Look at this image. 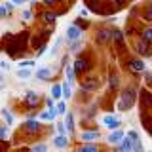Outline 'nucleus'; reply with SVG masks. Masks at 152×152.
<instances>
[{
    "label": "nucleus",
    "instance_id": "obj_1",
    "mask_svg": "<svg viewBox=\"0 0 152 152\" xmlns=\"http://www.w3.org/2000/svg\"><path fill=\"white\" fill-rule=\"evenodd\" d=\"M133 101H135V89H133V88L124 89L122 101H120V104H118V108H120V110H127V108H131Z\"/></svg>",
    "mask_w": 152,
    "mask_h": 152
},
{
    "label": "nucleus",
    "instance_id": "obj_2",
    "mask_svg": "<svg viewBox=\"0 0 152 152\" xmlns=\"http://www.w3.org/2000/svg\"><path fill=\"white\" fill-rule=\"evenodd\" d=\"M133 145H135V141H133L129 135H127V137H124V139L120 141L118 152H133Z\"/></svg>",
    "mask_w": 152,
    "mask_h": 152
},
{
    "label": "nucleus",
    "instance_id": "obj_3",
    "mask_svg": "<svg viewBox=\"0 0 152 152\" xmlns=\"http://www.w3.org/2000/svg\"><path fill=\"white\" fill-rule=\"evenodd\" d=\"M23 129L28 131V133H38L40 131V124H38L36 120H27L25 124H23Z\"/></svg>",
    "mask_w": 152,
    "mask_h": 152
},
{
    "label": "nucleus",
    "instance_id": "obj_4",
    "mask_svg": "<svg viewBox=\"0 0 152 152\" xmlns=\"http://www.w3.org/2000/svg\"><path fill=\"white\" fill-rule=\"evenodd\" d=\"M127 66H129V70L131 72H142L145 70V63H142L141 59H133L127 63Z\"/></svg>",
    "mask_w": 152,
    "mask_h": 152
},
{
    "label": "nucleus",
    "instance_id": "obj_5",
    "mask_svg": "<svg viewBox=\"0 0 152 152\" xmlns=\"http://www.w3.org/2000/svg\"><path fill=\"white\" fill-rule=\"evenodd\" d=\"M80 34H82V31H80L78 27L76 25H72V27H69V31H66V38H69V40H78L80 38Z\"/></svg>",
    "mask_w": 152,
    "mask_h": 152
},
{
    "label": "nucleus",
    "instance_id": "obj_6",
    "mask_svg": "<svg viewBox=\"0 0 152 152\" xmlns=\"http://www.w3.org/2000/svg\"><path fill=\"white\" fill-rule=\"evenodd\" d=\"M72 66H74V70H76V72H86V70L89 69V63H88L86 59H76Z\"/></svg>",
    "mask_w": 152,
    "mask_h": 152
},
{
    "label": "nucleus",
    "instance_id": "obj_7",
    "mask_svg": "<svg viewBox=\"0 0 152 152\" xmlns=\"http://www.w3.org/2000/svg\"><path fill=\"white\" fill-rule=\"evenodd\" d=\"M84 141H95V139H99V131H95V129H88V131H84L82 135Z\"/></svg>",
    "mask_w": 152,
    "mask_h": 152
},
{
    "label": "nucleus",
    "instance_id": "obj_8",
    "mask_svg": "<svg viewBox=\"0 0 152 152\" xmlns=\"http://www.w3.org/2000/svg\"><path fill=\"white\" fill-rule=\"evenodd\" d=\"M124 137H126V135H124V131L116 129V131H112L110 135H108V139H107V141H108V142H120Z\"/></svg>",
    "mask_w": 152,
    "mask_h": 152
},
{
    "label": "nucleus",
    "instance_id": "obj_9",
    "mask_svg": "<svg viewBox=\"0 0 152 152\" xmlns=\"http://www.w3.org/2000/svg\"><path fill=\"white\" fill-rule=\"evenodd\" d=\"M103 124L107 127H118V126H120V120H118V118H114V116H104L103 118Z\"/></svg>",
    "mask_w": 152,
    "mask_h": 152
},
{
    "label": "nucleus",
    "instance_id": "obj_10",
    "mask_svg": "<svg viewBox=\"0 0 152 152\" xmlns=\"http://www.w3.org/2000/svg\"><path fill=\"white\" fill-rule=\"evenodd\" d=\"M110 36H112V32H110V31H99V32H97V40H99V44H104V42H108V40H110Z\"/></svg>",
    "mask_w": 152,
    "mask_h": 152
},
{
    "label": "nucleus",
    "instance_id": "obj_11",
    "mask_svg": "<svg viewBox=\"0 0 152 152\" xmlns=\"http://www.w3.org/2000/svg\"><path fill=\"white\" fill-rule=\"evenodd\" d=\"M53 145L57 146V148H65V146L69 145V139H66L65 135H59V137H55V139H53Z\"/></svg>",
    "mask_w": 152,
    "mask_h": 152
},
{
    "label": "nucleus",
    "instance_id": "obj_12",
    "mask_svg": "<svg viewBox=\"0 0 152 152\" xmlns=\"http://www.w3.org/2000/svg\"><path fill=\"white\" fill-rule=\"evenodd\" d=\"M50 76H51V72H50L48 66H42V69L36 72V78H40V80H46V78H50Z\"/></svg>",
    "mask_w": 152,
    "mask_h": 152
},
{
    "label": "nucleus",
    "instance_id": "obj_13",
    "mask_svg": "<svg viewBox=\"0 0 152 152\" xmlns=\"http://www.w3.org/2000/svg\"><path fill=\"white\" fill-rule=\"evenodd\" d=\"M78 152H99V146L97 145H84V146H80L78 148Z\"/></svg>",
    "mask_w": 152,
    "mask_h": 152
},
{
    "label": "nucleus",
    "instance_id": "obj_14",
    "mask_svg": "<svg viewBox=\"0 0 152 152\" xmlns=\"http://www.w3.org/2000/svg\"><path fill=\"white\" fill-rule=\"evenodd\" d=\"M51 95H53L55 99H59L61 95H63V86H61V84H55L53 88H51Z\"/></svg>",
    "mask_w": 152,
    "mask_h": 152
},
{
    "label": "nucleus",
    "instance_id": "obj_15",
    "mask_svg": "<svg viewBox=\"0 0 152 152\" xmlns=\"http://www.w3.org/2000/svg\"><path fill=\"white\" fill-rule=\"evenodd\" d=\"M27 103L28 104H31V107H36V104H38V101H36V93H27Z\"/></svg>",
    "mask_w": 152,
    "mask_h": 152
},
{
    "label": "nucleus",
    "instance_id": "obj_16",
    "mask_svg": "<svg viewBox=\"0 0 152 152\" xmlns=\"http://www.w3.org/2000/svg\"><path fill=\"white\" fill-rule=\"evenodd\" d=\"M146 44H148V42H145V40H141V44H139V51H141L142 55H148V53H150V51H148V46H146Z\"/></svg>",
    "mask_w": 152,
    "mask_h": 152
},
{
    "label": "nucleus",
    "instance_id": "obj_17",
    "mask_svg": "<svg viewBox=\"0 0 152 152\" xmlns=\"http://www.w3.org/2000/svg\"><path fill=\"white\" fill-rule=\"evenodd\" d=\"M61 86H63V95H65V99H69L70 93H72V91H70V82H65V84H61Z\"/></svg>",
    "mask_w": 152,
    "mask_h": 152
},
{
    "label": "nucleus",
    "instance_id": "obj_18",
    "mask_svg": "<svg viewBox=\"0 0 152 152\" xmlns=\"http://www.w3.org/2000/svg\"><path fill=\"white\" fill-rule=\"evenodd\" d=\"M108 82H110V88H112V89H116V88H118V84H120V80H118V76H116V74H110Z\"/></svg>",
    "mask_w": 152,
    "mask_h": 152
},
{
    "label": "nucleus",
    "instance_id": "obj_19",
    "mask_svg": "<svg viewBox=\"0 0 152 152\" xmlns=\"http://www.w3.org/2000/svg\"><path fill=\"white\" fill-rule=\"evenodd\" d=\"M66 129L74 131V120H72V114H66Z\"/></svg>",
    "mask_w": 152,
    "mask_h": 152
},
{
    "label": "nucleus",
    "instance_id": "obj_20",
    "mask_svg": "<svg viewBox=\"0 0 152 152\" xmlns=\"http://www.w3.org/2000/svg\"><path fill=\"white\" fill-rule=\"evenodd\" d=\"M142 40H145V42H148V44L152 42V28H146V31L142 32Z\"/></svg>",
    "mask_w": 152,
    "mask_h": 152
},
{
    "label": "nucleus",
    "instance_id": "obj_21",
    "mask_svg": "<svg viewBox=\"0 0 152 152\" xmlns=\"http://www.w3.org/2000/svg\"><path fill=\"white\" fill-rule=\"evenodd\" d=\"M15 74L19 76V78H28V76H31V70H25V69H21V70H15Z\"/></svg>",
    "mask_w": 152,
    "mask_h": 152
},
{
    "label": "nucleus",
    "instance_id": "obj_22",
    "mask_svg": "<svg viewBox=\"0 0 152 152\" xmlns=\"http://www.w3.org/2000/svg\"><path fill=\"white\" fill-rule=\"evenodd\" d=\"M112 36H114V40H116L118 44H122V42H124V34H122L120 31H114V32H112Z\"/></svg>",
    "mask_w": 152,
    "mask_h": 152
},
{
    "label": "nucleus",
    "instance_id": "obj_23",
    "mask_svg": "<svg viewBox=\"0 0 152 152\" xmlns=\"http://www.w3.org/2000/svg\"><path fill=\"white\" fill-rule=\"evenodd\" d=\"M66 78H69V82L74 80V66H66Z\"/></svg>",
    "mask_w": 152,
    "mask_h": 152
},
{
    "label": "nucleus",
    "instance_id": "obj_24",
    "mask_svg": "<svg viewBox=\"0 0 152 152\" xmlns=\"http://www.w3.org/2000/svg\"><path fill=\"white\" fill-rule=\"evenodd\" d=\"M142 97L146 99V101H145V104H146V107H152V95H150L148 91H142Z\"/></svg>",
    "mask_w": 152,
    "mask_h": 152
},
{
    "label": "nucleus",
    "instance_id": "obj_25",
    "mask_svg": "<svg viewBox=\"0 0 152 152\" xmlns=\"http://www.w3.org/2000/svg\"><path fill=\"white\" fill-rule=\"evenodd\" d=\"M46 145H36V146H31V152H46Z\"/></svg>",
    "mask_w": 152,
    "mask_h": 152
},
{
    "label": "nucleus",
    "instance_id": "obj_26",
    "mask_svg": "<svg viewBox=\"0 0 152 152\" xmlns=\"http://www.w3.org/2000/svg\"><path fill=\"white\" fill-rule=\"evenodd\" d=\"M57 131H59V135H65L66 133V126L63 122H57Z\"/></svg>",
    "mask_w": 152,
    "mask_h": 152
},
{
    "label": "nucleus",
    "instance_id": "obj_27",
    "mask_svg": "<svg viewBox=\"0 0 152 152\" xmlns=\"http://www.w3.org/2000/svg\"><path fill=\"white\" fill-rule=\"evenodd\" d=\"M2 116H4V120H6L8 124H13V118H12V114H10V112L6 110V108L2 110Z\"/></svg>",
    "mask_w": 152,
    "mask_h": 152
},
{
    "label": "nucleus",
    "instance_id": "obj_28",
    "mask_svg": "<svg viewBox=\"0 0 152 152\" xmlns=\"http://www.w3.org/2000/svg\"><path fill=\"white\" fill-rule=\"evenodd\" d=\"M44 21H48V23H53L55 21V13H44Z\"/></svg>",
    "mask_w": 152,
    "mask_h": 152
},
{
    "label": "nucleus",
    "instance_id": "obj_29",
    "mask_svg": "<svg viewBox=\"0 0 152 152\" xmlns=\"http://www.w3.org/2000/svg\"><path fill=\"white\" fill-rule=\"evenodd\" d=\"M133 152H142V142H141V139L135 141V145H133Z\"/></svg>",
    "mask_w": 152,
    "mask_h": 152
},
{
    "label": "nucleus",
    "instance_id": "obj_30",
    "mask_svg": "<svg viewBox=\"0 0 152 152\" xmlns=\"http://www.w3.org/2000/svg\"><path fill=\"white\" fill-rule=\"evenodd\" d=\"M66 112V107H65V103L61 101L59 104H57V114H65Z\"/></svg>",
    "mask_w": 152,
    "mask_h": 152
},
{
    "label": "nucleus",
    "instance_id": "obj_31",
    "mask_svg": "<svg viewBox=\"0 0 152 152\" xmlns=\"http://www.w3.org/2000/svg\"><path fill=\"white\" fill-rule=\"evenodd\" d=\"M32 65H34V61H28V59H25V61H21V66H32Z\"/></svg>",
    "mask_w": 152,
    "mask_h": 152
},
{
    "label": "nucleus",
    "instance_id": "obj_32",
    "mask_svg": "<svg viewBox=\"0 0 152 152\" xmlns=\"http://www.w3.org/2000/svg\"><path fill=\"white\" fill-rule=\"evenodd\" d=\"M6 135H8V129L6 127H0V139H6Z\"/></svg>",
    "mask_w": 152,
    "mask_h": 152
},
{
    "label": "nucleus",
    "instance_id": "obj_33",
    "mask_svg": "<svg viewBox=\"0 0 152 152\" xmlns=\"http://www.w3.org/2000/svg\"><path fill=\"white\" fill-rule=\"evenodd\" d=\"M6 15H8V8L0 6V17H6Z\"/></svg>",
    "mask_w": 152,
    "mask_h": 152
},
{
    "label": "nucleus",
    "instance_id": "obj_34",
    "mask_svg": "<svg viewBox=\"0 0 152 152\" xmlns=\"http://www.w3.org/2000/svg\"><path fill=\"white\" fill-rule=\"evenodd\" d=\"M46 104H48V108H53V99H48Z\"/></svg>",
    "mask_w": 152,
    "mask_h": 152
},
{
    "label": "nucleus",
    "instance_id": "obj_35",
    "mask_svg": "<svg viewBox=\"0 0 152 152\" xmlns=\"http://www.w3.org/2000/svg\"><path fill=\"white\" fill-rule=\"evenodd\" d=\"M44 4H46V6H53L55 0H44Z\"/></svg>",
    "mask_w": 152,
    "mask_h": 152
},
{
    "label": "nucleus",
    "instance_id": "obj_36",
    "mask_svg": "<svg viewBox=\"0 0 152 152\" xmlns=\"http://www.w3.org/2000/svg\"><path fill=\"white\" fill-rule=\"evenodd\" d=\"M146 17H148V19L152 17V6H150V12H148V13H146Z\"/></svg>",
    "mask_w": 152,
    "mask_h": 152
},
{
    "label": "nucleus",
    "instance_id": "obj_37",
    "mask_svg": "<svg viewBox=\"0 0 152 152\" xmlns=\"http://www.w3.org/2000/svg\"><path fill=\"white\" fill-rule=\"evenodd\" d=\"M12 2H15V4H23L25 0H12Z\"/></svg>",
    "mask_w": 152,
    "mask_h": 152
},
{
    "label": "nucleus",
    "instance_id": "obj_38",
    "mask_svg": "<svg viewBox=\"0 0 152 152\" xmlns=\"http://www.w3.org/2000/svg\"><path fill=\"white\" fill-rule=\"evenodd\" d=\"M4 150H6V148H4V145H2V142H0V152H4Z\"/></svg>",
    "mask_w": 152,
    "mask_h": 152
},
{
    "label": "nucleus",
    "instance_id": "obj_39",
    "mask_svg": "<svg viewBox=\"0 0 152 152\" xmlns=\"http://www.w3.org/2000/svg\"><path fill=\"white\" fill-rule=\"evenodd\" d=\"M0 82H2V74H0Z\"/></svg>",
    "mask_w": 152,
    "mask_h": 152
}]
</instances>
